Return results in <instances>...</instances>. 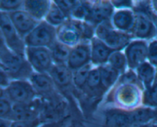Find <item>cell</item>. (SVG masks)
Returning a JSON list of instances; mask_svg holds the SVG:
<instances>
[{
  "label": "cell",
  "instance_id": "cell-1",
  "mask_svg": "<svg viewBox=\"0 0 157 127\" xmlns=\"http://www.w3.org/2000/svg\"><path fill=\"white\" fill-rule=\"evenodd\" d=\"M156 109L137 107L133 110L110 109L105 113V127H139L154 122Z\"/></svg>",
  "mask_w": 157,
  "mask_h": 127
},
{
  "label": "cell",
  "instance_id": "cell-2",
  "mask_svg": "<svg viewBox=\"0 0 157 127\" xmlns=\"http://www.w3.org/2000/svg\"><path fill=\"white\" fill-rule=\"evenodd\" d=\"M0 65L10 78L25 80L34 73L25 57L15 53L8 47L0 50Z\"/></svg>",
  "mask_w": 157,
  "mask_h": 127
},
{
  "label": "cell",
  "instance_id": "cell-3",
  "mask_svg": "<svg viewBox=\"0 0 157 127\" xmlns=\"http://www.w3.org/2000/svg\"><path fill=\"white\" fill-rule=\"evenodd\" d=\"M96 37L113 50L126 48L131 42V34L117 30L109 21H104L96 27Z\"/></svg>",
  "mask_w": 157,
  "mask_h": 127
},
{
  "label": "cell",
  "instance_id": "cell-4",
  "mask_svg": "<svg viewBox=\"0 0 157 127\" xmlns=\"http://www.w3.org/2000/svg\"><path fill=\"white\" fill-rule=\"evenodd\" d=\"M57 41V29L45 21L38 25L24 38L26 47H49Z\"/></svg>",
  "mask_w": 157,
  "mask_h": 127
},
{
  "label": "cell",
  "instance_id": "cell-5",
  "mask_svg": "<svg viewBox=\"0 0 157 127\" xmlns=\"http://www.w3.org/2000/svg\"><path fill=\"white\" fill-rule=\"evenodd\" d=\"M6 96L12 104L29 103L37 99V93L30 81L15 80L5 89Z\"/></svg>",
  "mask_w": 157,
  "mask_h": 127
},
{
  "label": "cell",
  "instance_id": "cell-6",
  "mask_svg": "<svg viewBox=\"0 0 157 127\" xmlns=\"http://www.w3.org/2000/svg\"><path fill=\"white\" fill-rule=\"evenodd\" d=\"M0 31L8 48L18 54L25 57L26 46L24 40L15 30L9 13L2 11H0Z\"/></svg>",
  "mask_w": 157,
  "mask_h": 127
},
{
  "label": "cell",
  "instance_id": "cell-7",
  "mask_svg": "<svg viewBox=\"0 0 157 127\" xmlns=\"http://www.w3.org/2000/svg\"><path fill=\"white\" fill-rule=\"evenodd\" d=\"M113 99L117 108L130 110L137 108L143 97L136 84H121L115 90Z\"/></svg>",
  "mask_w": 157,
  "mask_h": 127
},
{
  "label": "cell",
  "instance_id": "cell-8",
  "mask_svg": "<svg viewBox=\"0 0 157 127\" xmlns=\"http://www.w3.org/2000/svg\"><path fill=\"white\" fill-rule=\"evenodd\" d=\"M25 58L35 73H48L55 64L48 47H26Z\"/></svg>",
  "mask_w": 157,
  "mask_h": 127
},
{
  "label": "cell",
  "instance_id": "cell-9",
  "mask_svg": "<svg viewBox=\"0 0 157 127\" xmlns=\"http://www.w3.org/2000/svg\"><path fill=\"white\" fill-rule=\"evenodd\" d=\"M83 24L78 20L67 19L57 28V40L71 48L78 45L83 38Z\"/></svg>",
  "mask_w": 157,
  "mask_h": 127
},
{
  "label": "cell",
  "instance_id": "cell-10",
  "mask_svg": "<svg viewBox=\"0 0 157 127\" xmlns=\"http://www.w3.org/2000/svg\"><path fill=\"white\" fill-rule=\"evenodd\" d=\"M127 66L130 69H136L146 62L148 56V44L144 40H134L125 48Z\"/></svg>",
  "mask_w": 157,
  "mask_h": 127
},
{
  "label": "cell",
  "instance_id": "cell-11",
  "mask_svg": "<svg viewBox=\"0 0 157 127\" xmlns=\"http://www.w3.org/2000/svg\"><path fill=\"white\" fill-rule=\"evenodd\" d=\"M41 101L36 99L32 103L24 104H12V113L10 121L32 120L40 117L41 109Z\"/></svg>",
  "mask_w": 157,
  "mask_h": 127
},
{
  "label": "cell",
  "instance_id": "cell-12",
  "mask_svg": "<svg viewBox=\"0 0 157 127\" xmlns=\"http://www.w3.org/2000/svg\"><path fill=\"white\" fill-rule=\"evenodd\" d=\"M9 15L15 30L23 40L40 22L24 9L10 12Z\"/></svg>",
  "mask_w": 157,
  "mask_h": 127
},
{
  "label": "cell",
  "instance_id": "cell-13",
  "mask_svg": "<svg viewBox=\"0 0 157 127\" xmlns=\"http://www.w3.org/2000/svg\"><path fill=\"white\" fill-rule=\"evenodd\" d=\"M90 61V44L87 43H80L71 48L67 65L74 72L89 64Z\"/></svg>",
  "mask_w": 157,
  "mask_h": 127
},
{
  "label": "cell",
  "instance_id": "cell-14",
  "mask_svg": "<svg viewBox=\"0 0 157 127\" xmlns=\"http://www.w3.org/2000/svg\"><path fill=\"white\" fill-rule=\"evenodd\" d=\"M156 32L157 28L149 15L142 12L136 14L134 25L131 32L133 37L144 41L154 37Z\"/></svg>",
  "mask_w": 157,
  "mask_h": 127
},
{
  "label": "cell",
  "instance_id": "cell-15",
  "mask_svg": "<svg viewBox=\"0 0 157 127\" xmlns=\"http://www.w3.org/2000/svg\"><path fill=\"white\" fill-rule=\"evenodd\" d=\"M113 14V6L110 2H101L91 6L84 22L90 25H99L104 21H109Z\"/></svg>",
  "mask_w": 157,
  "mask_h": 127
},
{
  "label": "cell",
  "instance_id": "cell-16",
  "mask_svg": "<svg viewBox=\"0 0 157 127\" xmlns=\"http://www.w3.org/2000/svg\"><path fill=\"white\" fill-rule=\"evenodd\" d=\"M37 94L44 98H50L55 94V84L48 73H39L34 72L29 78Z\"/></svg>",
  "mask_w": 157,
  "mask_h": 127
},
{
  "label": "cell",
  "instance_id": "cell-17",
  "mask_svg": "<svg viewBox=\"0 0 157 127\" xmlns=\"http://www.w3.org/2000/svg\"><path fill=\"white\" fill-rule=\"evenodd\" d=\"M136 15L130 9H117L112 15V25L117 30L131 34Z\"/></svg>",
  "mask_w": 157,
  "mask_h": 127
},
{
  "label": "cell",
  "instance_id": "cell-18",
  "mask_svg": "<svg viewBox=\"0 0 157 127\" xmlns=\"http://www.w3.org/2000/svg\"><path fill=\"white\" fill-rule=\"evenodd\" d=\"M113 49L109 47L101 40L97 37H94L90 42V52H91V62L94 65L103 66L108 62L110 56L113 52Z\"/></svg>",
  "mask_w": 157,
  "mask_h": 127
},
{
  "label": "cell",
  "instance_id": "cell-19",
  "mask_svg": "<svg viewBox=\"0 0 157 127\" xmlns=\"http://www.w3.org/2000/svg\"><path fill=\"white\" fill-rule=\"evenodd\" d=\"M48 74L59 87H67L73 83V71L67 64H55Z\"/></svg>",
  "mask_w": 157,
  "mask_h": 127
},
{
  "label": "cell",
  "instance_id": "cell-20",
  "mask_svg": "<svg viewBox=\"0 0 157 127\" xmlns=\"http://www.w3.org/2000/svg\"><path fill=\"white\" fill-rule=\"evenodd\" d=\"M51 6V2L47 0H31L25 1L23 2L24 10L38 21L42 20L43 18H45Z\"/></svg>",
  "mask_w": 157,
  "mask_h": 127
},
{
  "label": "cell",
  "instance_id": "cell-21",
  "mask_svg": "<svg viewBox=\"0 0 157 127\" xmlns=\"http://www.w3.org/2000/svg\"><path fill=\"white\" fill-rule=\"evenodd\" d=\"M136 74H137L138 80L140 84L145 87L146 90H149L154 84L156 71L154 67L149 62H144L140 64L136 68Z\"/></svg>",
  "mask_w": 157,
  "mask_h": 127
},
{
  "label": "cell",
  "instance_id": "cell-22",
  "mask_svg": "<svg viewBox=\"0 0 157 127\" xmlns=\"http://www.w3.org/2000/svg\"><path fill=\"white\" fill-rule=\"evenodd\" d=\"M52 59L55 64H67L71 47L64 45L57 40L50 47Z\"/></svg>",
  "mask_w": 157,
  "mask_h": 127
},
{
  "label": "cell",
  "instance_id": "cell-23",
  "mask_svg": "<svg viewBox=\"0 0 157 127\" xmlns=\"http://www.w3.org/2000/svg\"><path fill=\"white\" fill-rule=\"evenodd\" d=\"M67 20V17L55 2L52 3L45 17V21L53 27H59Z\"/></svg>",
  "mask_w": 157,
  "mask_h": 127
},
{
  "label": "cell",
  "instance_id": "cell-24",
  "mask_svg": "<svg viewBox=\"0 0 157 127\" xmlns=\"http://www.w3.org/2000/svg\"><path fill=\"white\" fill-rule=\"evenodd\" d=\"M98 67L101 73L103 89H109L114 83H116L117 80L119 77L120 73L117 70L110 67L108 64L106 66H100Z\"/></svg>",
  "mask_w": 157,
  "mask_h": 127
},
{
  "label": "cell",
  "instance_id": "cell-25",
  "mask_svg": "<svg viewBox=\"0 0 157 127\" xmlns=\"http://www.w3.org/2000/svg\"><path fill=\"white\" fill-rule=\"evenodd\" d=\"M84 89L88 90L90 93H97L100 90H104L101 83V77L99 67L92 68L87 77Z\"/></svg>",
  "mask_w": 157,
  "mask_h": 127
},
{
  "label": "cell",
  "instance_id": "cell-26",
  "mask_svg": "<svg viewBox=\"0 0 157 127\" xmlns=\"http://www.w3.org/2000/svg\"><path fill=\"white\" fill-rule=\"evenodd\" d=\"M107 64L112 68L117 70L119 73L123 72L125 70L126 66L127 65L125 54L122 53L121 50H116L113 52L109 58Z\"/></svg>",
  "mask_w": 157,
  "mask_h": 127
},
{
  "label": "cell",
  "instance_id": "cell-27",
  "mask_svg": "<svg viewBox=\"0 0 157 127\" xmlns=\"http://www.w3.org/2000/svg\"><path fill=\"white\" fill-rule=\"evenodd\" d=\"M91 69V66L90 64H87L73 72V83L78 88L84 89L87 77Z\"/></svg>",
  "mask_w": 157,
  "mask_h": 127
},
{
  "label": "cell",
  "instance_id": "cell-28",
  "mask_svg": "<svg viewBox=\"0 0 157 127\" xmlns=\"http://www.w3.org/2000/svg\"><path fill=\"white\" fill-rule=\"evenodd\" d=\"M142 100L145 106L157 109V82L154 83L149 90H146Z\"/></svg>",
  "mask_w": 157,
  "mask_h": 127
},
{
  "label": "cell",
  "instance_id": "cell-29",
  "mask_svg": "<svg viewBox=\"0 0 157 127\" xmlns=\"http://www.w3.org/2000/svg\"><path fill=\"white\" fill-rule=\"evenodd\" d=\"M91 6L88 4L87 2H79L76 7L72 12L71 16L75 18V20H81V19H85L87 17V14H88L89 11H90Z\"/></svg>",
  "mask_w": 157,
  "mask_h": 127
},
{
  "label": "cell",
  "instance_id": "cell-30",
  "mask_svg": "<svg viewBox=\"0 0 157 127\" xmlns=\"http://www.w3.org/2000/svg\"><path fill=\"white\" fill-rule=\"evenodd\" d=\"M22 1H11V0H3L0 1V11L10 13L21 9V7L23 6Z\"/></svg>",
  "mask_w": 157,
  "mask_h": 127
},
{
  "label": "cell",
  "instance_id": "cell-31",
  "mask_svg": "<svg viewBox=\"0 0 157 127\" xmlns=\"http://www.w3.org/2000/svg\"><path fill=\"white\" fill-rule=\"evenodd\" d=\"M54 2L58 6V8L68 18V17L71 16L72 12L77 6V5L79 3V1H71V0L59 1V0H55V1H54Z\"/></svg>",
  "mask_w": 157,
  "mask_h": 127
},
{
  "label": "cell",
  "instance_id": "cell-32",
  "mask_svg": "<svg viewBox=\"0 0 157 127\" xmlns=\"http://www.w3.org/2000/svg\"><path fill=\"white\" fill-rule=\"evenodd\" d=\"M12 113V103L7 98L0 99V118L10 120Z\"/></svg>",
  "mask_w": 157,
  "mask_h": 127
},
{
  "label": "cell",
  "instance_id": "cell-33",
  "mask_svg": "<svg viewBox=\"0 0 157 127\" xmlns=\"http://www.w3.org/2000/svg\"><path fill=\"white\" fill-rule=\"evenodd\" d=\"M41 124V121L40 118H37L32 120L12 121L10 127H38Z\"/></svg>",
  "mask_w": 157,
  "mask_h": 127
},
{
  "label": "cell",
  "instance_id": "cell-34",
  "mask_svg": "<svg viewBox=\"0 0 157 127\" xmlns=\"http://www.w3.org/2000/svg\"><path fill=\"white\" fill-rule=\"evenodd\" d=\"M147 59L149 63L153 66H157V40L151 41L148 45V56Z\"/></svg>",
  "mask_w": 157,
  "mask_h": 127
},
{
  "label": "cell",
  "instance_id": "cell-35",
  "mask_svg": "<svg viewBox=\"0 0 157 127\" xmlns=\"http://www.w3.org/2000/svg\"><path fill=\"white\" fill-rule=\"evenodd\" d=\"M67 121H68V119L65 117L58 121L44 122V123H41V125H38V127H65L67 123Z\"/></svg>",
  "mask_w": 157,
  "mask_h": 127
},
{
  "label": "cell",
  "instance_id": "cell-36",
  "mask_svg": "<svg viewBox=\"0 0 157 127\" xmlns=\"http://www.w3.org/2000/svg\"><path fill=\"white\" fill-rule=\"evenodd\" d=\"M10 77L2 67H0V87L6 88L10 84Z\"/></svg>",
  "mask_w": 157,
  "mask_h": 127
},
{
  "label": "cell",
  "instance_id": "cell-37",
  "mask_svg": "<svg viewBox=\"0 0 157 127\" xmlns=\"http://www.w3.org/2000/svg\"><path fill=\"white\" fill-rule=\"evenodd\" d=\"M111 2L113 8L118 9H130L133 5L131 1H112Z\"/></svg>",
  "mask_w": 157,
  "mask_h": 127
},
{
  "label": "cell",
  "instance_id": "cell-38",
  "mask_svg": "<svg viewBox=\"0 0 157 127\" xmlns=\"http://www.w3.org/2000/svg\"><path fill=\"white\" fill-rule=\"evenodd\" d=\"M11 123L12 122L9 119L0 118V127H10Z\"/></svg>",
  "mask_w": 157,
  "mask_h": 127
},
{
  "label": "cell",
  "instance_id": "cell-39",
  "mask_svg": "<svg viewBox=\"0 0 157 127\" xmlns=\"http://www.w3.org/2000/svg\"><path fill=\"white\" fill-rule=\"evenodd\" d=\"M7 47V46H6V42H5L3 35H2V34L1 31H0V50H2V49H4L5 47Z\"/></svg>",
  "mask_w": 157,
  "mask_h": 127
},
{
  "label": "cell",
  "instance_id": "cell-40",
  "mask_svg": "<svg viewBox=\"0 0 157 127\" xmlns=\"http://www.w3.org/2000/svg\"><path fill=\"white\" fill-rule=\"evenodd\" d=\"M6 96V93H5V90L0 87V99L4 98Z\"/></svg>",
  "mask_w": 157,
  "mask_h": 127
},
{
  "label": "cell",
  "instance_id": "cell-41",
  "mask_svg": "<svg viewBox=\"0 0 157 127\" xmlns=\"http://www.w3.org/2000/svg\"><path fill=\"white\" fill-rule=\"evenodd\" d=\"M139 127H157V125H156L155 123H150V124H147V125H141V126Z\"/></svg>",
  "mask_w": 157,
  "mask_h": 127
},
{
  "label": "cell",
  "instance_id": "cell-42",
  "mask_svg": "<svg viewBox=\"0 0 157 127\" xmlns=\"http://www.w3.org/2000/svg\"><path fill=\"white\" fill-rule=\"evenodd\" d=\"M152 6H153V9L157 12V1H153L152 3Z\"/></svg>",
  "mask_w": 157,
  "mask_h": 127
},
{
  "label": "cell",
  "instance_id": "cell-43",
  "mask_svg": "<svg viewBox=\"0 0 157 127\" xmlns=\"http://www.w3.org/2000/svg\"><path fill=\"white\" fill-rule=\"evenodd\" d=\"M153 123H155L156 125H157V109H156V115H155V119H154V122Z\"/></svg>",
  "mask_w": 157,
  "mask_h": 127
},
{
  "label": "cell",
  "instance_id": "cell-44",
  "mask_svg": "<svg viewBox=\"0 0 157 127\" xmlns=\"http://www.w3.org/2000/svg\"><path fill=\"white\" fill-rule=\"evenodd\" d=\"M0 67H1V65H0Z\"/></svg>",
  "mask_w": 157,
  "mask_h": 127
}]
</instances>
